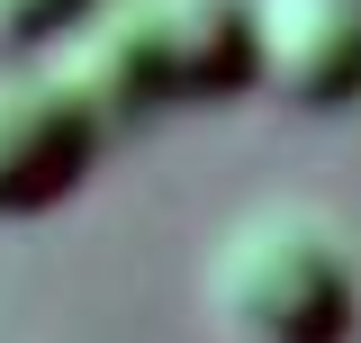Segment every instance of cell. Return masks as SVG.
Returning a JSON list of instances; mask_svg holds the SVG:
<instances>
[{
	"instance_id": "cell-1",
	"label": "cell",
	"mask_w": 361,
	"mask_h": 343,
	"mask_svg": "<svg viewBox=\"0 0 361 343\" xmlns=\"http://www.w3.org/2000/svg\"><path fill=\"white\" fill-rule=\"evenodd\" d=\"M54 64L109 127L180 100H226L253 82V0H90L54 37Z\"/></svg>"
},
{
	"instance_id": "cell-2",
	"label": "cell",
	"mask_w": 361,
	"mask_h": 343,
	"mask_svg": "<svg viewBox=\"0 0 361 343\" xmlns=\"http://www.w3.org/2000/svg\"><path fill=\"white\" fill-rule=\"evenodd\" d=\"M199 299L226 343H343L361 316V271L316 208L262 199L208 244Z\"/></svg>"
},
{
	"instance_id": "cell-3",
	"label": "cell",
	"mask_w": 361,
	"mask_h": 343,
	"mask_svg": "<svg viewBox=\"0 0 361 343\" xmlns=\"http://www.w3.org/2000/svg\"><path fill=\"white\" fill-rule=\"evenodd\" d=\"M109 118L82 100V82L45 54H0V217L54 208L90 172Z\"/></svg>"
},
{
	"instance_id": "cell-4",
	"label": "cell",
	"mask_w": 361,
	"mask_h": 343,
	"mask_svg": "<svg viewBox=\"0 0 361 343\" xmlns=\"http://www.w3.org/2000/svg\"><path fill=\"white\" fill-rule=\"evenodd\" d=\"M253 82L289 109L361 100V0H253Z\"/></svg>"
},
{
	"instance_id": "cell-5",
	"label": "cell",
	"mask_w": 361,
	"mask_h": 343,
	"mask_svg": "<svg viewBox=\"0 0 361 343\" xmlns=\"http://www.w3.org/2000/svg\"><path fill=\"white\" fill-rule=\"evenodd\" d=\"M90 0H0V54H45Z\"/></svg>"
}]
</instances>
